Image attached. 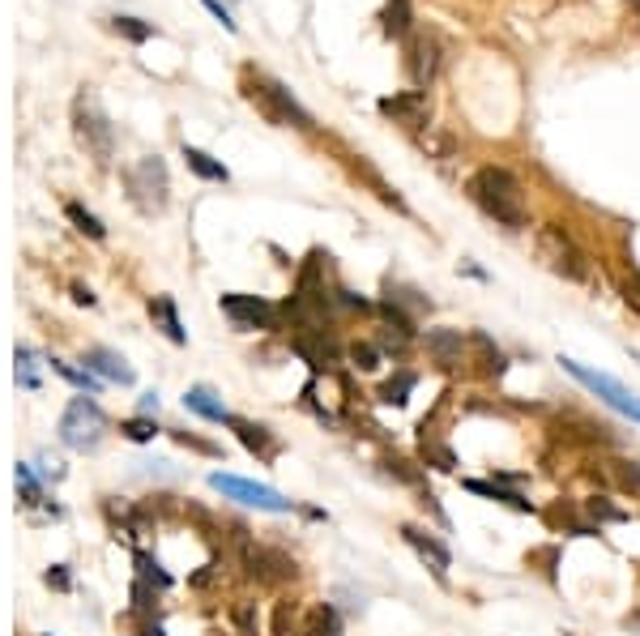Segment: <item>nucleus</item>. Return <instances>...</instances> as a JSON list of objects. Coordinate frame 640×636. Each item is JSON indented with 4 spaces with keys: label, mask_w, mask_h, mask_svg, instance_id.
<instances>
[{
    "label": "nucleus",
    "mask_w": 640,
    "mask_h": 636,
    "mask_svg": "<svg viewBox=\"0 0 640 636\" xmlns=\"http://www.w3.org/2000/svg\"><path fill=\"white\" fill-rule=\"evenodd\" d=\"M564 363V372L572 376V380H581V385L594 393V397H602L611 410H619V415H628V419H636L640 423V397L632 393V389H623L615 376H606V372H594V368H585V363H576V359H559Z\"/></svg>",
    "instance_id": "nucleus-7"
},
{
    "label": "nucleus",
    "mask_w": 640,
    "mask_h": 636,
    "mask_svg": "<svg viewBox=\"0 0 640 636\" xmlns=\"http://www.w3.org/2000/svg\"><path fill=\"white\" fill-rule=\"evenodd\" d=\"M628 628H632V632H640V615H628Z\"/></svg>",
    "instance_id": "nucleus-44"
},
{
    "label": "nucleus",
    "mask_w": 640,
    "mask_h": 636,
    "mask_svg": "<svg viewBox=\"0 0 640 636\" xmlns=\"http://www.w3.org/2000/svg\"><path fill=\"white\" fill-rule=\"evenodd\" d=\"M384 470H389L393 479H402L406 487H423V470L414 466L410 457H402V453H389V457H384Z\"/></svg>",
    "instance_id": "nucleus-30"
},
{
    "label": "nucleus",
    "mask_w": 640,
    "mask_h": 636,
    "mask_svg": "<svg viewBox=\"0 0 640 636\" xmlns=\"http://www.w3.org/2000/svg\"><path fill=\"white\" fill-rule=\"evenodd\" d=\"M470 363H474V376H483V380H495V376H504L508 368V359L504 351L491 342V333H470Z\"/></svg>",
    "instance_id": "nucleus-16"
},
{
    "label": "nucleus",
    "mask_w": 640,
    "mask_h": 636,
    "mask_svg": "<svg viewBox=\"0 0 640 636\" xmlns=\"http://www.w3.org/2000/svg\"><path fill=\"white\" fill-rule=\"evenodd\" d=\"M419 453H423V466H436V470H453V466H457V453L448 449V444L431 440V436L423 440V449H419Z\"/></svg>",
    "instance_id": "nucleus-32"
},
{
    "label": "nucleus",
    "mask_w": 640,
    "mask_h": 636,
    "mask_svg": "<svg viewBox=\"0 0 640 636\" xmlns=\"http://www.w3.org/2000/svg\"><path fill=\"white\" fill-rule=\"evenodd\" d=\"M239 560H244V572H248V577L265 581V585L295 581V572H299L291 555L278 551V547H252V543H244V547H239Z\"/></svg>",
    "instance_id": "nucleus-9"
},
{
    "label": "nucleus",
    "mask_w": 640,
    "mask_h": 636,
    "mask_svg": "<svg viewBox=\"0 0 640 636\" xmlns=\"http://www.w3.org/2000/svg\"><path fill=\"white\" fill-rule=\"evenodd\" d=\"M402 543H406L414 555H419V560H423L431 572H436V581L448 577V564H453V560H448V547L440 543V538H431V534L419 530V526H402Z\"/></svg>",
    "instance_id": "nucleus-14"
},
{
    "label": "nucleus",
    "mask_w": 640,
    "mask_h": 636,
    "mask_svg": "<svg viewBox=\"0 0 640 636\" xmlns=\"http://www.w3.org/2000/svg\"><path fill=\"white\" fill-rule=\"evenodd\" d=\"M606 479H615L623 491H632V496H640V466L628 457H611L606 461Z\"/></svg>",
    "instance_id": "nucleus-24"
},
{
    "label": "nucleus",
    "mask_w": 640,
    "mask_h": 636,
    "mask_svg": "<svg viewBox=\"0 0 640 636\" xmlns=\"http://www.w3.org/2000/svg\"><path fill=\"white\" fill-rule=\"evenodd\" d=\"M406 73L419 90L436 82V73H440V39L436 35H414L406 43Z\"/></svg>",
    "instance_id": "nucleus-10"
},
{
    "label": "nucleus",
    "mask_w": 640,
    "mask_h": 636,
    "mask_svg": "<svg viewBox=\"0 0 640 636\" xmlns=\"http://www.w3.org/2000/svg\"><path fill=\"white\" fill-rule=\"evenodd\" d=\"M73 137L99 167H107L111 158H116V129H111L103 103L94 99L90 90H82L73 99Z\"/></svg>",
    "instance_id": "nucleus-3"
},
{
    "label": "nucleus",
    "mask_w": 640,
    "mask_h": 636,
    "mask_svg": "<svg viewBox=\"0 0 640 636\" xmlns=\"http://www.w3.org/2000/svg\"><path fill=\"white\" fill-rule=\"evenodd\" d=\"M355 171H359V176H363L367 184H372V188H376V197H380L384 205H393V210H406V201H402V197H397V193H393V188H389V184H384V180H380V176H376V171H372V167H367V163H359Z\"/></svg>",
    "instance_id": "nucleus-33"
},
{
    "label": "nucleus",
    "mask_w": 640,
    "mask_h": 636,
    "mask_svg": "<svg viewBox=\"0 0 640 636\" xmlns=\"http://www.w3.org/2000/svg\"><path fill=\"white\" fill-rule=\"evenodd\" d=\"M295 351H299L303 359H308L316 372H320V368H329V363H338V355H342V351H338V342H333L325 329H303L299 338H295Z\"/></svg>",
    "instance_id": "nucleus-17"
},
{
    "label": "nucleus",
    "mask_w": 640,
    "mask_h": 636,
    "mask_svg": "<svg viewBox=\"0 0 640 636\" xmlns=\"http://www.w3.org/2000/svg\"><path fill=\"white\" fill-rule=\"evenodd\" d=\"M120 432H124L128 440H137V444H146V440H154V436H158V427H154L150 419H128V423L120 427Z\"/></svg>",
    "instance_id": "nucleus-39"
},
{
    "label": "nucleus",
    "mask_w": 640,
    "mask_h": 636,
    "mask_svg": "<svg viewBox=\"0 0 640 636\" xmlns=\"http://www.w3.org/2000/svg\"><path fill=\"white\" fill-rule=\"evenodd\" d=\"M107 26L116 30L120 39H128V43H146V39H154V26L141 22V18H128V13H116V18H107Z\"/></svg>",
    "instance_id": "nucleus-25"
},
{
    "label": "nucleus",
    "mask_w": 640,
    "mask_h": 636,
    "mask_svg": "<svg viewBox=\"0 0 640 636\" xmlns=\"http://www.w3.org/2000/svg\"><path fill=\"white\" fill-rule=\"evenodd\" d=\"M538 257L547 261L551 274L568 278V282H585L589 278V257L585 248L572 240V235L559 227V222H547V227H538Z\"/></svg>",
    "instance_id": "nucleus-4"
},
{
    "label": "nucleus",
    "mask_w": 640,
    "mask_h": 636,
    "mask_svg": "<svg viewBox=\"0 0 640 636\" xmlns=\"http://www.w3.org/2000/svg\"><path fill=\"white\" fill-rule=\"evenodd\" d=\"M210 487L222 491L227 500H239V504H248V508H261V513H291V500L282 496V491L274 487H265V483H252V479H235V474H210Z\"/></svg>",
    "instance_id": "nucleus-8"
},
{
    "label": "nucleus",
    "mask_w": 640,
    "mask_h": 636,
    "mask_svg": "<svg viewBox=\"0 0 640 636\" xmlns=\"http://www.w3.org/2000/svg\"><path fill=\"white\" fill-rule=\"evenodd\" d=\"M295 607L291 602H278V611H274V636H295Z\"/></svg>",
    "instance_id": "nucleus-40"
},
{
    "label": "nucleus",
    "mask_w": 640,
    "mask_h": 636,
    "mask_svg": "<svg viewBox=\"0 0 640 636\" xmlns=\"http://www.w3.org/2000/svg\"><path fill=\"white\" fill-rule=\"evenodd\" d=\"M103 432H107V415H103V410L94 406L86 393L73 397L69 410H64V419H60V440L69 444V449L86 453V449H94V444L103 440Z\"/></svg>",
    "instance_id": "nucleus-6"
},
{
    "label": "nucleus",
    "mask_w": 640,
    "mask_h": 636,
    "mask_svg": "<svg viewBox=\"0 0 640 636\" xmlns=\"http://www.w3.org/2000/svg\"><path fill=\"white\" fill-rule=\"evenodd\" d=\"M201 5H205V9H210V13H214V18L222 22V30H235V22H231V13H227V9H222V5H218V0H201Z\"/></svg>",
    "instance_id": "nucleus-43"
},
{
    "label": "nucleus",
    "mask_w": 640,
    "mask_h": 636,
    "mask_svg": "<svg viewBox=\"0 0 640 636\" xmlns=\"http://www.w3.org/2000/svg\"><path fill=\"white\" fill-rule=\"evenodd\" d=\"M13 479H18L26 504H43V487L35 483V474H30V466H18V470H13Z\"/></svg>",
    "instance_id": "nucleus-37"
},
{
    "label": "nucleus",
    "mask_w": 640,
    "mask_h": 636,
    "mask_svg": "<svg viewBox=\"0 0 640 636\" xmlns=\"http://www.w3.org/2000/svg\"><path fill=\"white\" fill-rule=\"evenodd\" d=\"M466 491H470V496H483V500L504 504V508H517V513H534L530 500L517 496V491H508L504 483H495V479H466Z\"/></svg>",
    "instance_id": "nucleus-19"
},
{
    "label": "nucleus",
    "mask_w": 640,
    "mask_h": 636,
    "mask_svg": "<svg viewBox=\"0 0 640 636\" xmlns=\"http://www.w3.org/2000/svg\"><path fill=\"white\" fill-rule=\"evenodd\" d=\"M410 30V5L406 0H389V9H384V35L402 39Z\"/></svg>",
    "instance_id": "nucleus-31"
},
{
    "label": "nucleus",
    "mask_w": 640,
    "mask_h": 636,
    "mask_svg": "<svg viewBox=\"0 0 640 636\" xmlns=\"http://www.w3.org/2000/svg\"><path fill=\"white\" fill-rule=\"evenodd\" d=\"M380 111L384 116H393L397 124H406V129L423 133L431 124V103H427V90H406V94H389V99H380Z\"/></svg>",
    "instance_id": "nucleus-12"
},
{
    "label": "nucleus",
    "mask_w": 640,
    "mask_h": 636,
    "mask_svg": "<svg viewBox=\"0 0 640 636\" xmlns=\"http://www.w3.org/2000/svg\"><path fill=\"white\" fill-rule=\"evenodd\" d=\"M239 90H244V99L261 111L269 124H282V129H312V116L295 103L291 90H286L282 82H274V77L248 69L244 77H239Z\"/></svg>",
    "instance_id": "nucleus-2"
},
{
    "label": "nucleus",
    "mask_w": 640,
    "mask_h": 636,
    "mask_svg": "<svg viewBox=\"0 0 640 636\" xmlns=\"http://www.w3.org/2000/svg\"><path fill=\"white\" fill-rule=\"evenodd\" d=\"M150 316H154V325L163 329V338L167 342H175V346H184L188 342V333H184V325H180V316H175V304L163 295V299H150Z\"/></svg>",
    "instance_id": "nucleus-22"
},
{
    "label": "nucleus",
    "mask_w": 640,
    "mask_h": 636,
    "mask_svg": "<svg viewBox=\"0 0 640 636\" xmlns=\"http://www.w3.org/2000/svg\"><path fill=\"white\" fill-rule=\"evenodd\" d=\"M124 184H128V201H133L141 214H163L167 210L171 184H167V163L158 154L137 158V163L124 171Z\"/></svg>",
    "instance_id": "nucleus-5"
},
{
    "label": "nucleus",
    "mask_w": 640,
    "mask_h": 636,
    "mask_svg": "<svg viewBox=\"0 0 640 636\" xmlns=\"http://www.w3.org/2000/svg\"><path fill=\"white\" fill-rule=\"evenodd\" d=\"M43 636H52V632H43Z\"/></svg>",
    "instance_id": "nucleus-45"
},
{
    "label": "nucleus",
    "mask_w": 640,
    "mask_h": 636,
    "mask_svg": "<svg viewBox=\"0 0 640 636\" xmlns=\"http://www.w3.org/2000/svg\"><path fill=\"white\" fill-rule=\"evenodd\" d=\"M52 372H60L69 385H77L82 393H94V389L103 385V376H94L90 368H73V363H64V359H52Z\"/></svg>",
    "instance_id": "nucleus-28"
},
{
    "label": "nucleus",
    "mask_w": 640,
    "mask_h": 636,
    "mask_svg": "<svg viewBox=\"0 0 640 636\" xmlns=\"http://www.w3.org/2000/svg\"><path fill=\"white\" fill-rule=\"evenodd\" d=\"M585 517L594 521V526H619V521H628V513H623V508H615L606 496H589V500H585Z\"/></svg>",
    "instance_id": "nucleus-26"
},
{
    "label": "nucleus",
    "mask_w": 640,
    "mask_h": 636,
    "mask_svg": "<svg viewBox=\"0 0 640 636\" xmlns=\"http://www.w3.org/2000/svg\"><path fill=\"white\" fill-rule=\"evenodd\" d=\"M184 406L192 410V415L210 419V423H231V410L222 406V402H218V393H214V389H205V385L188 389V393H184Z\"/></svg>",
    "instance_id": "nucleus-20"
},
{
    "label": "nucleus",
    "mask_w": 640,
    "mask_h": 636,
    "mask_svg": "<svg viewBox=\"0 0 640 636\" xmlns=\"http://www.w3.org/2000/svg\"><path fill=\"white\" fill-rule=\"evenodd\" d=\"M380 316H384L380 346H384V351H406V346L414 342V321H410V312H402L397 304H389V299H384V304H380Z\"/></svg>",
    "instance_id": "nucleus-15"
},
{
    "label": "nucleus",
    "mask_w": 640,
    "mask_h": 636,
    "mask_svg": "<svg viewBox=\"0 0 640 636\" xmlns=\"http://www.w3.org/2000/svg\"><path fill=\"white\" fill-rule=\"evenodd\" d=\"M231 427H235V436H239V444H244L248 453H256V457H274V453H278V444H274V436H269V427L248 423V419H231Z\"/></svg>",
    "instance_id": "nucleus-21"
},
{
    "label": "nucleus",
    "mask_w": 640,
    "mask_h": 636,
    "mask_svg": "<svg viewBox=\"0 0 640 636\" xmlns=\"http://www.w3.org/2000/svg\"><path fill=\"white\" fill-rule=\"evenodd\" d=\"M18 385L39 389V376H35V351H30V346H18Z\"/></svg>",
    "instance_id": "nucleus-35"
},
{
    "label": "nucleus",
    "mask_w": 640,
    "mask_h": 636,
    "mask_svg": "<svg viewBox=\"0 0 640 636\" xmlns=\"http://www.w3.org/2000/svg\"><path fill=\"white\" fill-rule=\"evenodd\" d=\"M184 163H188V171H197L201 180H214V184H227V180H231V171L222 167L214 154H205V150H197V146H184Z\"/></svg>",
    "instance_id": "nucleus-23"
},
{
    "label": "nucleus",
    "mask_w": 640,
    "mask_h": 636,
    "mask_svg": "<svg viewBox=\"0 0 640 636\" xmlns=\"http://www.w3.org/2000/svg\"><path fill=\"white\" fill-rule=\"evenodd\" d=\"M466 193L478 210H483L487 218H495L500 227H508V231L525 227V188L508 167H495V163L478 167L466 180Z\"/></svg>",
    "instance_id": "nucleus-1"
},
{
    "label": "nucleus",
    "mask_w": 640,
    "mask_h": 636,
    "mask_svg": "<svg viewBox=\"0 0 640 636\" xmlns=\"http://www.w3.org/2000/svg\"><path fill=\"white\" fill-rule=\"evenodd\" d=\"M423 342H427V355L436 359V368H444V372H457L461 363H470V338H461L457 329L436 325L423 333Z\"/></svg>",
    "instance_id": "nucleus-11"
},
{
    "label": "nucleus",
    "mask_w": 640,
    "mask_h": 636,
    "mask_svg": "<svg viewBox=\"0 0 640 636\" xmlns=\"http://www.w3.org/2000/svg\"><path fill=\"white\" fill-rule=\"evenodd\" d=\"M47 585H52V590H69V568H64V564H56V568H47V577H43Z\"/></svg>",
    "instance_id": "nucleus-42"
},
{
    "label": "nucleus",
    "mask_w": 640,
    "mask_h": 636,
    "mask_svg": "<svg viewBox=\"0 0 640 636\" xmlns=\"http://www.w3.org/2000/svg\"><path fill=\"white\" fill-rule=\"evenodd\" d=\"M222 312L235 329H269L274 325V308L261 295H222Z\"/></svg>",
    "instance_id": "nucleus-13"
},
{
    "label": "nucleus",
    "mask_w": 640,
    "mask_h": 636,
    "mask_svg": "<svg viewBox=\"0 0 640 636\" xmlns=\"http://www.w3.org/2000/svg\"><path fill=\"white\" fill-rule=\"evenodd\" d=\"M414 141H419V146H423L427 154H448V150H453V141H448L444 133H436L431 124H427L423 133H414Z\"/></svg>",
    "instance_id": "nucleus-38"
},
{
    "label": "nucleus",
    "mask_w": 640,
    "mask_h": 636,
    "mask_svg": "<svg viewBox=\"0 0 640 636\" xmlns=\"http://www.w3.org/2000/svg\"><path fill=\"white\" fill-rule=\"evenodd\" d=\"M410 389H414V372H397L393 380H384L376 397H380L384 406H406L410 402Z\"/></svg>",
    "instance_id": "nucleus-27"
},
{
    "label": "nucleus",
    "mask_w": 640,
    "mask_h": 636,
    "mask_svg": "<svg viewBox=\"0 0 640 636\" xmlns=\"http://www.w3.org/2000/svg\"><path fill=\"white\" fill-rule=\"evenodd\" d=\"M350 363H355L359 372H376L380 368V346L376 342H355L350 346Z\"/></svg>",
    "instance_id": "nucleus-34"
},
{
    "label": "nucleus",
    "mask_w": 640,
    "mask_h": 636,
    "mask_svg": "<svg viewBox=\"0 0 640 636\" xmlns=\"http://www.w3.org/2000/svg\"><path fill=\"white\" fill-rule=\"evenodd\" d=\"M82 363H86L94 376H103V380H116V385H133V368H128V363H124L116 351H107V346H90Z\"/></svg>",
    "instance_id": "nucleus-18"
},
{
    "label": "nucleus",
    "mask_w": 640,
    "mask_h": 636,
    "mask_svg": "<svg viewBox=\"0 0 640 636\" xmlns=\"http://www.w3.org/2000/svg\"><path fill=\"white\" fill-rule=\"evenodd\" d=\"M137 577H141V581H154L158 590H167V585H171V577H167V572H158V564L150 560L146 551H137Z\"/></svg>",
    "instance_id": "nucleus-36"
},
{
    "label": "nucleus",
    "mask_w": 640,
    "mask_h": 636,
    "mask_svg": "<svg viewBox=\"0 0 640 636\" xmlns=\"http://www.w3.org/2000/svg\"><path fill=\"white\" fill-rule=\"evenodd\" d=\"M133 607L146 611V615L154 611V590H150V581H141V577L133 581Z\"/></svg>",
    "instance_id": "nucleus-41"
},
{
    "label": "nucleus",
    "mask_w": 640,
    "mask_h": 636,
    "mask_svg": "<svg viewBox=\"0 0 640 636\" xmlns=\"http://www.w3.org/2000/svg\"><path fill=\"white\" fill-rule=\"evenodd\" d=\"M64 214H69V222H73V227L82 231V235H90V240H103V235H107V227H103V222L86 210V205L69 201V205H64Z\"/></svg>",
    "instance_id": "nucleus-29"
}]
</instances>
